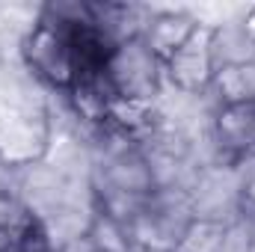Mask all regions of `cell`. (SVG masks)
<instances>
[{
	"instance_id": "5b68a950",
	"label": "cell",
	"mask_w": 255,
	"mask_h": 252,
	"mask_svg": "<svg viewBox=\"0 0 255 252\" xmlns=\"http://www.w3.org/2000/svg\"><path fill=\"white\" fill-rule=\"evenodd\" d=\"M202 24L196 21V15L187 9H154V15L148 18L142 39L148 42V48L166 63L181 45H187L193 39V33Z\"/></svg>"
},
{
	"instance_id": "277c9868",
	"label": "cell",
	"mask_w": 255,
	"mask_h": 252,
	"mask_svg": "<svg viewBox=\"0 0 255 252\" xmlns=\"http://www.w3.org/2000/svg\"><path fill=\"white\" fill-rule=\"evenodd\" d=\"M166 86L184 95L205 98L214 89L217 80V60H214V48H211V27H199L193 33L187 45H181L166 63Z\"/></svg>"
},
{
	"instance_id": "7a4b0ae2",
	"label": "cell",
	"mask_w": 255,
	"mask_h": 252,
	"mask_svg": "<svg viewBox=\"0 0 255 252\" xmlns=\"http://www.w3.org/2000/svg\"><path fill=\"white\" fill-rule=\"evenodd\" d=\"M104 71H107V80L122 104L151 107L160 98V92L166 89L163 60L148 48V42L142 36L119 42L110 51Z\"/></svg>"
},
{
	"instance_id": "6da1fadb",
	"label": "cell",
	"mask_w": 255,
	"mask_h": 252,
	"mask_svg": "<svg viewBox=\"0 0 255 252\" xmlns=\"http://www.w3.org/2000/svg\"><path fill=\"white\" fill-rule=\"evenodd\" d=\"M21 60L30 77L48 89L68 92L80 74V60L74 51L71 30L63 21L39 12L21 39Z\"/></svg>"
},
{
	"instance_id": "52a82bcc",
	"label": "cell",
	"mask_w": 255,
	"mask_h": 252,
	"mask_svg": "<svg viewBox=\"0 0 255 252\" xmlns=\"http://www.w3.org/2000/svg\"><path fill=\"white\" fill-rule=\"evenodd\" d=\"M217 252H253V232H250L247 217H235L232 223H226V232H223Z\"/></svg>"
},
{
	"instance_id": "3957f363",
	"label": "cell",
	"mask_w": 255,
	"mask_h": 252,
	"mask_svg": "<svg viewBox=\"0 0 255 252\" xmlns=\"http://www.w3.org/2000/svg\"><path fill=\"white\" fill-rule=\"evenodd\" d=\"M208 139L217 163L235 166L255 157V101H214Z\"/></svg>"
},
{
	"instance_id": "8992f818",
	"label": "cell",
	"mask_w": 255,
	"mask_h": 252,
	"mask_svg": "<svg viewBox=\"0 0 255 252\" xmlns=\"http://www.w3.org/2000/svg\"><path fill=\"white\" fill-rule=\"evenodd\" d=\"M223 232H226V223L205 220V217H193V223L187 226V232L181 235L175 252H217L220 241H223Z\"/></svg>"
}]
</instances>
